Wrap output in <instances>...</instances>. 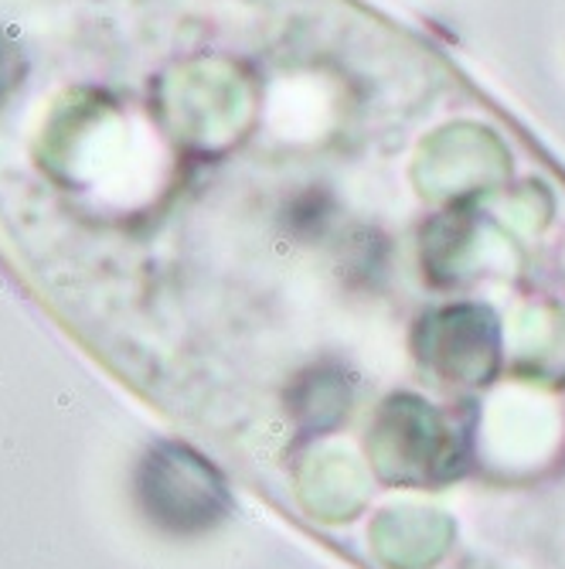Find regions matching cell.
Wrapping results in <instances>:
<instances>
[{
	"mask_svg": "<svg viewBox=\"0 0 565 569\" xmlns=\"http://www.w3.org/2000/svg\"><path fill=\"white\" fill-rule=\"evenodd\" d=\"M140 501L150 519L171 532H201L229 511L219 475L178 443H161L140 463Z\"/></svg>",
	"mask_w": 565,
	"mask_h": 569,
	"instance_id": "6da1fadb",
	"label": "cell"
}]
</instances>
